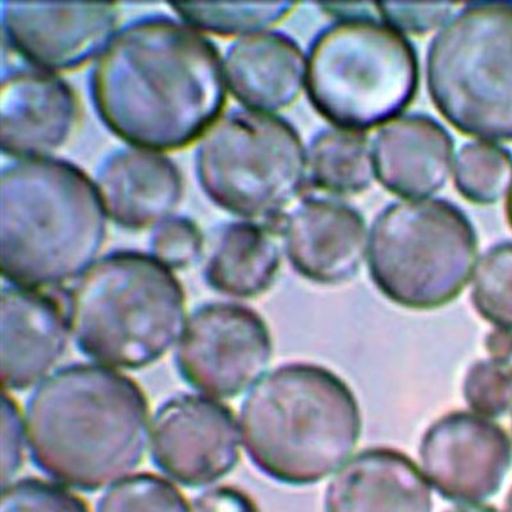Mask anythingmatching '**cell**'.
I'll use <instances>...</instances> for the list:
<instances>
[{"mask_svg": "<svg viewBox=\"0 0 512 512\" xmlns=\"http://www.w3.org/2000/svg\"><path fill=\"white\" fill-rule=\"evenodd\" d=\"M226 75L216 44L164 15L123 26L90 76L105 126L135 148H186L210 130L226 105Z\"/></svg>", "mask_w": 512, "mask_h": 512, "instance_id": "1", "label": "cell"}, {"mask_svg": "<svg viewBox=\"0 0 512 512\" xmlns=\"http://www.w3.org/2000/svg\"><path fill=\"white\" fill-rule=\"evenodd\" d=\"M36 468L64 486L93 492L143 461L149 402L134 379L96 364H71L45 379L26 405Z\"/></svg>", "mask_w": 512, "mask_h": 512, "instance_id": "2", "label": "cell"}, {"mask_svg": "<svg viewBox=\"0 0 512 512\" xmlns=\"http://www.w3.org/2000/svg\"><path fill=\"white\" fill-rule=\"evenodd\" d=\"M107 239L98 187L76 164L25 159L0 176V268L15 286L54 287L88 271Z\"/></svg>", "mask_w": 512, "mask_h": 512, "instance_id": "3", "label": "cell"}, {"mask_svg": "<svg viewBox=\"0 0 512 512\" xmlns=\"http://www.w3.org/2000/svg\"><path fill=\"white\" fill-rule=\"evenodd\" d=\"M240 431L255 468L278 483L313 486L345 465L360 441L354 391L333 370L283 364L242 402Z\"/></svg>", "mask_w": 512, "mask_h": 512, "instance_id": "4", "label": "cell"}, {"mask_svg": "<svg viewBox=\"0 0 512 512\" xmlns=\"http://www.w3.org/2000/svg\"><path fill=\"white\" fill-rule=\"evenodd\" d=\"M67 317L77 347L90 359L143 369L185 332L186 296L172 269L153 255L114 251L73 286Z\"/></svg>", "mask_w": 512, "mask_h": 512, "instance_id": "5", "label": "cell"}, {"mask_svg": "<svg viewBox=\"0 0 512 512\" xmlns=\"http://www.w3.org/2000/svg\"><path fill=\"white\" fill-rule=\"evenodd\" d=\"M420 66L410 40L382 18H340L312 41L305 85L310 103L342 130L386 126L418 94Z\"/></svg>", "mask_w": 512, "mask_h": 512, "instance_id": "6", "label": "cell"}, {"mask_svg": "<svg viewBox=\"0 0 512 512\" xmlns=\"http://www.w3.org/2000/svg\"><path fill=\"white\" fill-rule=\"evenodd\" d=\"M477 258L473 223L447 200L392 203L370 231V278L391 303L415 312H431L456 300L468 286Z\"/></svg>", "mask_w": 512, "mask_h": 512, "instance_id": "7", "label": "cell"}, {"mask_svg": "<svg viewBox=\"0 0 512 512\" xmlns=\"http://www.w3.org/2000/svg\"><path fill=\"white\" fill-rule=\"evenodd\" d=\"M434 107L475 139L512 141V2L470 3L429 45Z\"/></svg>", "mask_w": 512, "mask_h": 512, "instance_id": "8", "label": "cell"}, {"mask_svg": "<svg viewBox=\"0 0 512 512\" xmlns=\"http://www.w3.org/2000/svg\"><path fill=\"white\" fill-rule=\"evenodd\" d=\"M195 168L201 189L219 208L269 222L283 217L303 191L308 158L290 122L235 109L205 134Z\"/></svg>", "mask_w": 512, "mask_h": 512, "instance_id": "9", "label": "cell"}, {"mask_svg": "<svg viewBox=\"0 0 512 512\" xmlns=\"http://www.w3.org/2000/svg\"><path fill=\"white\" fill-rule=\"evenodd\" d=\"M272 356L271 331L260 314L240 304L210 303L191 314L176 367L195 390L232 399L263 376Z\"/></svg>", "mask_w": 512, "mask_h": 512, "instance_id": "10", "label": "cell"}, {"mask_svg": "<svg viewBox=\"0 0 512 512\" xmlns=\"http://www.w3.org/2000/svg\"><path fill=\"white\" fill-rule=\"evenodd\" d=\"M429 486L456 504L495 496L512 466L505 429L473 411H452L425 431L419 448Z\"/></svg>", "mask_w": 512, "mask_h": 512, "instance_id": "11", "label": "cell"}, {"mask_svg": "<svg viewBox=\"0 0 512 512\" xmlns=\"http://www.w3.org/2000/svg\"><path fill=\"white\" fill-rule=\"evenodd\" d=\"M152 459L182 486L218 482L240 461L235 414L209 397L191 393L171 397L154 416Z\"/></svg>", "mask_w": 512, "mask_h": 512, "instance_id": "12", "label": "cell"}, {"mask_svg": "<svg viewBox=\"0 0 512 512\" xmlns=\"http://www.w3.org/2000/svg\"><path fill=\"white\" fill-rule=\"evenodd\" d=\"M120 20L116 4L3 2V38L41 71L77 70L103 52Z\"/></svg>", "mask_w": 512, "mask_h": 512, "instance_id": "13", "label": "cell"}, {"mask_svg": "<svg viewBox=\"0 0 512 512\" xmlns=\"http://www.w3.org/2000/svg\"><path fill=\"white\" fill-rule=\"evenodd\" d=\"M80 121V102L66 81L38 68L4 73L0 85V146L9 157L57 152Z\"/></svg>", "mask_w": 512, "mask_h": 512, "instance_id": "14", "label": "cell"}, {"mask_svg": "<svg viewBox=\"0 0 512 512\" xmlns=\"http://www.w3.org/2000/svg\"><path fill=\"white\" fill-rule=\"evenodd\" d=\"M282 235L288 260L317 285L354 280L368 254L367 224L358 210L331 199H309L285 218Z\"/></svg>", "mask_w": 512, "mask_h": 512, "instance_id": "15", "label": "cell"}, {"mask_svg": "<svg viewBox=\"0 0 512 512\" xmlns=\"http://www.w3.org/2000/svg\"><path fill=\"white\" fill-rule=\"evenodd\" d=\"M68 317L56 297L36 288H3L0 297L4 388L26 390L47 376L68 347Z\"/></svg>", "mask_w": 512, "mask_h": 512, "instance_id": "16", "label": "cell"}, {"mask_svg": "<svg viewBox=\"0 0 512 512\" xmlns=\"http://www.w3.org/2000/svg\"><path fill=\"white\" fill-rule=\"evenodd\" d=\"M96 187L105 212L127 230L166 221L184 195V180L171 159L152 150L118 149L100 164Z\"/></svg>", "mask_w": 512, "mask_h": 512, "instance_id": "17", "label": "cell"}, {"mask_svg": "<svg viewBox=\"0 0 512 512\" xmlns=\"http://www.w3.org/2000/svg\"><path fill=\"white\" fill-rule=\"evenodd\" d=\"M326 512H433L432 489L405 452L373 447L359 452L328 484Z\"/></svg>", "mask_w": 512, "mask_h": 512, "instance_id": "18", "label": "cell"}, {"mask_svg": "<svg viewBox=\"0 0 512 512\" xmlns=\"http://www.w3.org/2000/svg\"><path fill=\"white\" fill-rule=\"evenodd\" d=\"M454 150L446 128L427 114L397 118L383 126L374 141L376 177L401 198H428L446 186Z\"/></svg>", "mask_w": 512, "mask_h": 512, "instance_id": "19", "label": "cell"}, {"mask_svg": "<svg viewBox=\"0 0 512 512\" xmlns=\"http://www.w3.org/2000/svg\"><path fill=\"white\" fill-rule=\"evenodd\" d=\"M224 75L233 96L248 109L280 112L291 107L304 89L303 50L280 31L248 35L227 49Z\"/></svg>", "mask_w": 512, "mask_h": 512, "instance_id": "20", "label": "cell"}, {"mask_svg": "<svg viewBox=\"0 0 512 512\" xmlns=\"http://www.w3.org/2000/svg\"><path fill=\"white\" fill-rule=\"evenodd\" d=\"M276 233L265 224L231 222L210 237L203 276L219 294L253 299L267 292L281 268Z\"/></svg>", "mask_w": 512, "mask_h": 512, "instance_id": "21", "label": "cell"}, {"mask_svg": "<svg viewBox=\"0 0 512 512\" xmlns=\"http://www.w3.org/2000/svg\"><path fill=\"white\" fill-rule=\"evenodd\" d=\"M306 158L310 181L327 194H360L376 177L372 144L361 132L326 128L313 137Z\"/></svg>", "mask_w": 512, "mask_h": 512, "instance_id": "22", "label": "cell"}, {"mask_svg": "<svg viewBox=\"0 0 512 512\" xmlns=\"http://www.w3.org/2000/svg\"><path fill=\"white\" fill-rule=\"evenodd\" d=\"M182 21L196 30L219 36L253 35L290 16L295 3L169 4Z\"/></svg>", "mask_w": 512, "mask_h": 512, "instance_id": "23", "label": "cell"}, {"mask_svg": "<svg viewBox=\"0 0 512 512\" xmlns=\"http://www.w3.org/2000/svg\"><path fill=\"white\" fill-rule=\"evenodd\" d=\"M512 184V154L502 146L477 141L460 149L455 167V186L470 203H497Z\"/></svg>", "mask_w": 512, "mask_h": 512, "instance_id": "24", "label": "cell"}, {"mask_svg": "<svg viewBox=\"0 0 512 512\" xmlns=\"http://www.w3.org/2000/svg\"><path fill=\"white\" fill-rule=\"evenodd\" d=\"M472 303L488 323L512 331V241L493 245L479 260Z\"/></svg>", "mask_w": 512, "mask_h": 512, "instance_id": "25", "label": "cell"}, {"mask_svg": "<svg viewBox=\"0 0 512 512\" xmlns=\"http://www.w3.org/2000/svg\"><path fill=\"white\" fill-rule=\"evenodd\" d=\"M180 489L152 473L132 475L105 492L96 512H190Z\"/></svg>", "mask_w": 512, "mask_h": 512, "instance_id": "26", "label": "cell"}, {"mask_svg": "<svg viewBox=\"0 0 512 512\" xmlns=\"http://www.w3.org/2000/svg\"><path fill=\"white\" fill-rule=\"evenodd\" d=\"M464 399L473 413L500 418L512 410V361L479 360L469 368Z\"/></svg>", "mask_w": 512, "mask_h": 512, "instance_id": "27", "label": "cell"}, {"mask_svg": "<svg viewBox=\"0 0 512 512\" xmlns=\"http://www.w3.org/2000/svg\"><path fill=\"white\" fill-rule=\"evenodd\" d=\"M0 512H90L86 502L57 484L25 478L3 488Z\"/></svg>", "mask_w": 512, "mask_h": 512, "instance_id": "28", "label": "cell"}, {"mask_svg": "<svg viewBox=\"0 0 512 512\" xmlns=\"http://www.w3.org/2000/svg\"><path fill=\"white\" fill-rule=\"evenodd\" d=\"M153 256L169 269H184L196 262L204 250V237L194 221L185 217L168 218L155 228Z\"/></svg>", "mask_w": 512, "mask_h": 512, "instance_id": "29", "label": "cell"}, {"mask_svg": "<svg viewBox=\"0 0 512 512\" xmlns=\"http://www.w3.org/2000/svg\"><path fill=\"white\" fill-rule=\"evenodd\" d=\"M379 17L401 34L425 35L445 25L454 13V4H377Z\"/></svg>", "mask_w": 512, "mask_h": 512, "instance_id": "30", "label": "cell"}, {"mask_svg": "<svg viewBox=\"0 0 512 512\" xmlns=\"http://www.w3.org/2000/svg\"><path fill=\"white\" fill-rule=\"evenodd\" d=\"M24 420L17 402L6 392L2 397V486L7 487L16 477L25 455Z\"/></svg>", "mask_w": 512, "mask_h": 512, "instance_id": "31", "label": "cell"}, {"mask_svg": "<svg viewBox=\"0 0 512 512\" xmlns=\"http://www.w3.org/2000/svg\"><path fill=\"white\" fill-rule=\"evenodd\" d=\"M190 512H260L253 498L241 489L219 486L201 493Z\"/></svg>", "mask_w": 512, "mask_h": 512, "instance_id": "32", "label": "cell"}, {"mask_svg": "<svg viewBox=\"0 0 512 512\" xmlns=\"http://www.w3.org/2000/svg\"><path fill=\"white\" fill-rule=\"evenodd\" d=\"M491 359L512 361V331L496 328L489 332L484 342Z\"/></svg>", "mask_w": 512, "mask_h": 512, "instance_id": "33", "label": "cell"}, {"mask_svg": "<svg viewBox=\"0 0 512 512\" xmlns=\"http://www.w3.org/2000/svg\"><path fill=\"white\" fill-rule=\"evenodd\" d=\"M445 512H498L495 507L482 504H459Z\"/></svg>", "mask_w": 512, "mask_h": 512, "instance_id": "34", "label": "cell"}, {"mask_svg": "<svg viewBox=\"0 0 512 512\" xmlns=\"http://www.w3.org/2000/svg\"><path fill=\"white\" fill-rule=\"evenodd\" d=\"M506 216H507V221H509L510 226L512 228V184H511L509 192H507Z\"/></svg>", "mask_w": 512, "mask_h": 512, "instance_id": "35", "label": "cell"}, {"mask_svg": "<svg viewBox=\"0 0 512 512\" xmlns=\"http://www.w3.org/2000/svg\"><path fill=\"white\" fill-rule=\"evenodd\" d=\"M505 512H512V487L510 489L509 495H507V498H506Z\"/></svg>", "mask_w": 512, "mask_h": 512, "instance_id": "36", "label": "cell"}]
</instances>
